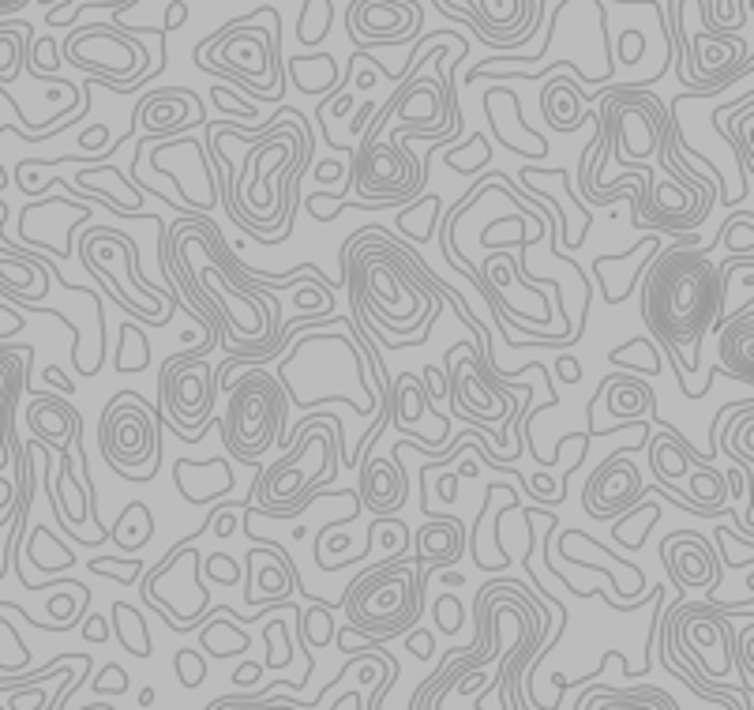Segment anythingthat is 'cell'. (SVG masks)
<instances>
[{
	"label": "cell",
	"mask_w": 754,
	"mask_h": 710,
	"mask_svg": "<svg viewBox=\"0 0 754 710\" xmlns=\"http://www.w3.org/2000/svg\"><path fill=\"white\" fill-rule=\"evenodd\" d=\"M642 320L676 368L683 395L699 399L691 373L702 368V338L724 320L721 271L702 249H664L649 263L642 286Z\"/></svg>",
	"instance_id": "obj_1"
},
{
	"label": "cell",
	"mask_w": 754,
	"mask_h": 710,
	"mask_svg": "<svg viewBox=\"0 0 754 710\" xmlns=\"http://www.w3.org/2000/svg\"><path fill=\"white\" fill-rule=\"evenodd\" d=\"M432 567L417 556L395 553L384 564L360 575L357 583L342 594V609L349 617L346 636H365L368 643H384L406 636L425 609V583Z\"/></svg>",
	"instance_id": "obj_2"
},
{
	"label": "cell",
	"mask_w": 754,
	"mask_h": 710,
	"mask_svg": "<svg viewBox=\"0 0 754 710\" xmlns=\"http://www.w3.org/2000/svg\"><path fill=\"white\" fill-rule=\"evenodd\" d=\"M229 410L222 418V437L233 459L252 467L279 437L285 440V395L274 376L266 373H244L229 380Z\"/></svg>",
	"instance_id": "obj_3"
},
{
	"label": "cell",
	"mask_w": 754,
	"mask_h": 710,
	"mask_svg": "<svg viewBox=\"0 0 754 710\" xmlns=\"http://www.w3.org/2000/svg\"><path fill=\"white\" fill-rule=\"evenodd\" d=\"M161 410H150L136 391H121L102 410L98 443L124 481H147V462L161 448Z\"/></svg>",
	"instance_id": "obj_4"
},
{
	"label": "cell",
	"mask_w": 754,
	"mask_h": 710,
	"mask_svg": "<svg viewBox=\"0 0 754 710\" xmlns=\"http://www.w3.org/2000/svg\"><path fill=\"white\" fill-rule=\"evenodd\" d=\"M214 368L207 357H192V362H174L158 373L161 403L169 410V421L177 425V432H185L188 425H196L199 432L211 425V406H214Z\"/></svg>",
	"instance_id": "obj_5"
},
{
	"label": "cell",
	"mask_w": 754,
	"mask_h": 710,
	"mask_svg": "<svg viewBox=\"0 0 754 710\" xmlns=\"http://www.w3.org/2000/svg\"><path fill=\"white\" fill-rule=\"evenodd\" d=\"M638 492H642V478H638L635 462L627 456H608L589 473L582 500H586V511L594 519H616L635 504Z\"/></svg>",
	"instance_id": "obj_6"
},
{
	"label": "cell",
	"mask_w": 754,
	"mask_h": 710,
	"mask_svg": "<svg viewBox=\"0 0 754 710\" xmlns=\"http://www.w3.org/2000/svg\"><path fill=\"white\" fill-rule=\"evenodd\" d=\"M661 561H664V572L672 575L680 598L691 591V586H705V591H713L721 580L718 556H713L710 542H705L702 534H694V530H676V534H668L664 545H661Z\"/></svg>",
	"instance_id": "obj_7"
},
{
	"label": "cell",
	"mask_w": 754,
	"mask_h": 710,
	"mask_svg": "<svg viewBox=\"0 0 754 710\" xmlns=\"http://www.w3.org/2000/svg\"><path fill=\"white\" fill-rule=\"evenodd\" d=\"M421 27V8L413 0H357L349 8V34L360 42H406Z\"/></svg>",
	"instance_id": "obj_8"
},
{
	"label": "cell",
	"mask_w": 754,
	"mask_h": 710,
	"mask_svg": "<svg viewBox=\"0 0 754 710\" xmlns=\"http://www.w3.org/2000/svg\"><path fill=\"white\" fill-rule=\"evenodd\" d=\"M297 591V567H293L290 553L260 537V545L248 549V583H244V602L248 605H282Z\"/></svg>",
	"instance_id": "obj_9"
},
{
	"label": "cell",
	"mask_w": 754,
	"mask_h": 710,
	"mask_svg": "<svg viewBox=\"0 0 754 710\" xmlns=\"http://www.w3.org/2000/svg\"><path fill=\"white\" fill-rule=\"evenodd\" d=\"M174 481H177L180 497H185L192 508H203V504H211V500H222L226 492H233V485H237L233 467H229V459H222V456H214L207 462L177 459L174 462Z\"/></svg>",
	"instance_id": "obj_10"
},
{
	"label": "cell",
	"mask_w": 754,
	"mask_h": 710,
	"mask_svg": "<svg viewBox=\"0 0 754 710\" xmlns=\"http://www.w3.org/2000/svg\"><path fill=\"white\" fill-rule=\"evenodd\" d=\"M409 485L406 470L395 459H371L365 456V470H360V508H371L376 515H395L398 508H406Z\"/></svg>",
	"instance_id": "obj_11"
},
{
	"label": "cell",
	"mask_w": 754,
	"mask_h": 710,
	"mask_svg": "<svg viewBox=\"0 0 754 710\" xmlns=\"http://www.w3.org/2000/svg\"><path fill=\"white\" fill-rule=\"evenodd\" d=\"M721 343H718V357H721V373L736 376L740 384H751V368H754V305H743L736 316L721 320Z\"/></svg>",
	"instance_id": "obj_12"
},
{
	"label": "cell",
	"mask_w": 754,
	"mask_h": 710,
	"mask_svg": "<svg viewBox=\"0 0 754 710\" xmlns=\"http://www.w3.org/2000/svg\"><path fill=\"white\" fill-rule=\"evenodd\" d=\"M75 185L83 188V192H91V200H102L109 203V211L117 215H136L143 219V188L132 185L128 174H121L117 166H87L75 174Z\"/></svg>",
	"instance_id": "obj_13"
},
{
	"label": "cell",
	"mask_w": 754,
	"mask_h": 710,
	"mask_svg": "<svg viewBox=\"0 0 754 710\" xmlns=\"http://www.w3.org/2000/svg\"><path fill=\"white\" fill-rule=\"evenodd\" d=\"M417 545H421V553H417V561L428 564V567H451L462 561L465 553V526L458 523L451 515H428V523L417 530Z\"/></svg>",
	"instance_id": "obj_14"
},
{
	"label": "cell",
	"mask_w": 754,
	"mask_h": 710,
	"mask_svg": "<svg viewBox=\"0 0 754 710\" xmlns=\"http://www.w3.org/2000/svg\"><path fill=\"white\" fill-rule=\"evenodd\" d=\"M27 421H31L34 437L45 440V443H69L75 432L83 429L80 421V410H75L72 403L64 399H53V395H38V399L31 403V410H27Z\"/></svg>",
	"instance_id": "obj_15"
},
{
	"label": "cell",
	"mask_w": 754,
	"mask_h": 710,
	"mask_svg": "<svg viewBox=\"0 0 754 710\" xmlns=\"http://www.w3.org/2000/svg\"><path fill=\"white\" fill-rule=\"evenodd\" d=\"M600 399H608V410L624 421H638L642 414H653V387L642 376H608L600 384Z\"/></svg>",
	"instance_id": "obj_16"
},
{
	"label": "cell",
	"mask_w": 754,
	"mask_h": 710,
	"mask_svg": "<svg viewBox=\"0 0 754 710\" xmlns=\"http://www.w3.org/2000/svg\"><path fill=\"white\" fill-rule=\"evenodd\" d=\"M541 113L556 132H578L586 125L578 106V87L570 80H552L548 87L541 91Z\"/></svg>",
	"instance_id": "obj_17"
},
{
	"label": "cell",
	"mask_w": 754,
	"mask_h": 710,
	"mask_svg": "<svg viewBox=\"0 0 754 710\" xmlns=\"http://www.w3.org/2000/svg\"><path fill=\"white\" fill-rule=\"evenodd\" d=\"M31 23L23 19H0V87H8L12 80H19L27 64V50H31Z\"/></svg>",
	"instance_id": "obj_18"
},
{
	"label": "cell",
	"mask_w": 754,
	"mask_h": 710,
	"mask_svg": "<svg viewBox=\"0 0 754 710\" xmlns=\"http://www.w3.org/2000/svg\"><path fill=\"white\" fill-rule=\"evenodd\" d=\"M155 537V515H150V508L143 504V500H132V504L121 508L117 523L109 526V542H117L124 553H136Z\"/></svg>",
	"instance_id": "obj_19"
},
{
	"label": "cell",
	"mask_w": 754,
	"mask_h": 710,
	"mask_svg": "<svg viewBox=\"0 0 754 710\" xmlns=\"http://www.w3.org/2000/svg\"><path fill=\"white\" fill-rule=\"evenodd\" d=\"M109 628L117 631L121 647L128 650L132 658H150L155 655V643H150V628H147V617H143L139 609H132L128 602H117L109 613Z\"/></svg>",
	"instance_id": "obj_20"
},
{
	"label": "cell",
	"mask_w": 754,
	"mask_h": 710,
	"mask_svg": "<svg viewBox=\"0 0 754 710\" xmlns=\"http://www.w3.org/2000/svg\"><path fill=\"white\" fill-rule=\"evenodd\" d=\"M23 542H27V561H31L38 572L56 575V572H64V567H75V553L61 542V537H53L50 526L38 523L31 530V537H23Z\"/></svg>",
	"instance_id": "obj_21"
},
{
	"label": "cell",
	"mask_w": 754,
	"mask_h": 710,
	"mask_svg": "<svg viewBox=\"0 0 754 710\" xmlns=\"http://www.w3.org/2000/svg\"><path fill=\"white\" fill-rule=\"evenodd\" d=\"M290 80L304 94H327L338 83V61L331 53L316 56H290Z\"/></svg>",
	"instance_id": "obj_22"
},
{
	"label": "cell",
	"mask_w": 754,
	"mask_h": 710,
	"mask_svg": "<svg viewBox=\"0 0 754 710\" xmlns=\"http://www.w3.org/2000/svg\"><path fill=\"white\" fill-rule=\"evenodd\" d=\"M691 489H694V504H699L705 515H721V511H729V485H724V473H718L710 467V462H694L691 470Z\"/></svg>",
	"instance_id": "obj_23"
},
{
	"label": "cell",
	"mask_w": 754,
	"mask_h": 710,
	"mask_svg": "<svg viewBox=\"0 0 754 710\" xmlns=\"http://www.w3.org/2000/svg\"><path fill=\"white\" fill-rule=\"evenodd\" d=\"M436 219H439V196L425 192V196H417V200H409L402 207V215H398V230H402V237H413V241L425 244V241H432Z\"/></svg>",
	"instance_id": "obj_24"
},
{
	"label": "cell",
	"mask_w": 754,
	"mask_h": 710,
	"mask_svg": "<svg viewBox=\"0 0 754 710\" xmlns=\"http://www.w3.org/2000/svg\"><path fill=\"white\" fill-rule=\"evenodd\" d=\"M297 624H301V647L308 658H312V647H327L334 639V620L327 602H312L308 609L297 613Z\"/></svg>",
	"instance_id": "obj_25"
},
{
	"label": "cell",
	"mask_w": 754,
	"mask_h": 710,
	"mask_svg": "<svg viewBox=\"0 0 754 710\" xmlns=\"http://www.w3.org/2000/svg\"><path fill=\"white\" fill-rule=\"evenodd\" d=\"M147 365H150V346H147V335H143V324L128 320V324H121L117 368L121 373H143Z\"/></svg>",
	"instance_id": "obj_26"
},
{
	"label": "cell",
	"mask_w": 754,
	"mask_h": 710,
	"mask_svg": "<svg viewBox=\"0 0 754 710\" xmlns=\"http://www.w3.org/2000/svg\"><path fill=\"white\" fill-rule=\"evenodd\" d=\"M608 362L619 365V368H642L646 376L661 373V354H657L649 338H631V343H624L619 349H612V354H608Z\"/></svg>",
	"instance_id": "obj_27"
},
{
	"label": "cell",
	"mask_w": 754,
	"mask_h": 710,
	"mask_svg": "<svg viewBox=\"0 0 754 710\" xmlns=\"http://www.w3.org/2000/svg\"><path fill=\"white\" fill-rule=\"evenodd\" d=\"M331 19H334L331 0H304V12L297 19V38L304 45L323 42V34L331 31Z\"/></svg>",
	"instance_id": "obj_28"
},
{
	"label": "cell",
	"mask_w": 754,
	"mask_h": 710,
	"mask_svg": "<svg viewBox=\"0 0 754 710\" xmlns=\"http://www.w3.org/2000/svg\"><path fill=\"white\" fill-rule=\"evenodd\" d=\"M718 237L724 241L729 255H751V249H754V211L751 207H743V211L732 215V219L721 226Z\"/></svg>",
	"instance_id": "obj_29"
},
{
	"label": "cell",
	"mask_w": 754,
	"mask_h": 710,
	"mask_svg": "<svg viewBox=\"0 0 754 710\" xmlns=\"http://www.w3.org/2000/svg\"><path fill=\"white\" fill-rule=\"evenodd\" d=\"M27 666H31V655H27L23 639L12 628V620L0 617V669H8V677H19L27 674Z\"/></svg>",
	"instance_id": "obj_30"
},
{
	"label": "cell",
	"mask_w": 754,
	"mask_h": 710,
	"mask_svg": "<svg viewBox=\"0 0 754 710\" xmlns=\"http://www.w3.org/2000/svg\"><path fill=\"white\" fill-rule=\"evenodd\" d=\"M432 620L439 631H447V636H458V631L465 628V609H462V598L458 594H439L432 598Z\"/></svg>",
	"instance_id": "obj_31"
},
{
	"label": "cell",
	"mask_w": 754,
	"mask_h": 710,
	"mask_svg": "<svg viewBox=\"0 0 754 710\" xmlns=\"http://www.w3.org/2000/svg\"><path fill=\"white\" fill-rule=\"evenodd\" d=\"M102 580H117L121 586H132L143 580V561H117V556H94L87 564Z\"/></svg>",
	"instance_id": "obj_32"
},
{
	"label": "cell",
	"mask_w": 754,
	"mask_h": 710,
	"mask_svg": "<svg viewBox=\"0 0 754 710\" xmlns=\"http://www.w3.org/2000/svg\"><path fill=\"white\" fill-rule=\"evenodd\" d=\"M91 692L98 696V699H102V696H124V692H132L128 669H124L121 661H106V666H102V674H94Z\"/></svg>",
	"instance_id": "obj_33"
},
{
	"label": "cell",
	"mask_w": 754,
	"mask_h": 710,
	"mask_svg": "<svg viewBox=\"0 0 754 710\" xmlns=\"http://www.w3.org/2000/svg\"><path fill=\"white\" fill-rule=\"evenodd\" d=\"M207 710H301L297 703H282V699H271V696H222L214 699Z\"/></svg>",
	"instance_id": "obj_34"
},
{
	"label": "cell",
	"mask_w": 754,
	"mask_h": 710,
	"mask_svg": "<svg viewBox=\"0 0 754 710\" xmlns=\"http://www.w3.org/2000/svg\"><path fill=\"white\" fill-rule=\"evenodd\" d=\"M174 666H177V680H180V688H199V685H203V680H207V658L199 655V650H192V647L177 650Z\"/></svg>",
	"instance_id": "obj_35"
},
{
	"label": "cell",
	"mask_w": 754,
	"mask_h": 710,
	"mask_svg": "<svg viewBox=\"0 0 754 710\" xmlns=\"http://www.w3.org/2000/svg\"><path fill=\"white\" fill-rule=\"evenodd\" d=\"M199 564H203V572L211 575L214 583H222V586L241 583V567H237V561L229 553H211L207 561H199Z\"/></svg>",
	"instance_id": "obj_36"
},
{
	"label": "cell",
	"mask_w": 754,
	"mask_h": 710,
	"mask_svg": "<svg viewBox=\"0 0 754 710\" xmlns=\"http://www.w3.org/2000/svg\"><path fill=\"white\" fill-rule=\"evenodd\" d=\"M402 647L409 650L413 658H436V639H432V628H409L406 636H402Z\"/></svg>",
	"instance_id": "obj_37"
},
{
	"label": "cell",
	"mask_w": 754,
	"mask_h": 710,
	"mask_svg": "<svg viewBox=\"0 0 754 710\" xmlns=\"http://www.w3.org/2000/svg\"><path fill=\"white\" fill-rule=\"evenodd\" d=\"M83 624V639L87 643H109V636H113V628H109V617H102V613H91V617H83L80 620Z\"/></svg>",
	"instance_id": "obj_38"
},
{
	"label": "cell",
	"mask_w": 754,
	"mask_h": 710,
	"mask_svg": "<svg viewBox=\"0 0 754 710\" xmlns=\"http://www.w3.org/2000/svg\"><path fill=\"white\" fill-rule=\"evenodd\" d=\"M642 53H646V38H642V31H624V34H619V56H624L627 64H635Z\"/></svg>",
	"instance_id": "obj_39"
},
{
	"label": "cell",
	"mask_w": 754,
	"mask_h": 710,
	"mask_svg": "<svg viewBox=\"0 0 754 710\" xmlns=\"http://www.w3.org/2000/svg\"><path fill=\"white\" fill-rule=\"evenodd\" d=\"M80 147H83V150H102V155H113V147H109V128H106V125L87 128V132L80 136Z\"/></svg>",
	"instance_id": "obj_40"
},
{
	"label": "cell",
	"mask_w": 754,
	"mask_h": 710,
	"mask_svg": "<svg viewBox=\"0 0 754 710\" xmlns=\"http://www.w3.org/2000/svg\"><path fill=\"white\" fill-rule=\"evenodd\" d=\"M421 380H425V395H428V403H432V399H443V395H447V373H439V368L428 365Z\"/></svg>",
	"instance_id": "obj_41"
},
{
	"label": "cell",
	"mask_w": 754,
	"mask_h": 710,
	"mask_svg": "<svg viewBox=\"0 0 754 710\" xmlns=\"http://www.w3.org/2000/svg\"><path fill=\"white\" fill-rule=\"evenodd\" d=\"M556 373H559V380H563V384H578V380H582V365H578V357H570V354L556 357Z\"/></svg>",
	"instance_id": "obj_42"
},
{
	"label": "cell",
	"mask_w": 754,
	"mask_h": 710,
	"mask_svg": "<svg viewBox=\"0 0 754 710\" xmlns=\"http://www.w3.org/2000/svg\"><path fill=\"white\" fill-rule=\"evenodd\" d=\"M260 677H263V666H255V661H244V666L233 674V685L237 688H248V685H255Z\"/></svg>",
	"instance_id": "obj_43"
},
{
	"label": "cell",
	"mask_w": 754,
	"mask_h": 710,
	"mask_svg": "<svg viewBox=\"0 0 754 710\" xmlns=\"http://www.w3.org/2000/svg\"><path fill=\"white\" fill-rule=\"evenodd\" d=\"M342 177H346V166H342V163L316 166V181H323V185H334V181H342Z\"/></svg>",
	"instance_id": "obj_44"
},
{
	"label": "cell",
	"mask_w": 754,
	"mask_h": 710,
	"mask_svg": "<svg viewBox=\"0 0 754 710\" xmlns=\"http://www.w3.org/2000/svg\"><path fill=\"white\" fill-rule=\"evenodd\" d=\"M331 710H365V692H360V688H349V692L342 696Z\"/></svg>",
	"instance_id": "obj_45"
},
{
	"label": "cell",
	"mask_w": 754,
	"mask_h": 710,
	"mask_svg": "<svg viewBox=\"0 0 754 710\" xmlns=\"http://www.w3.org/2000/svg\"><path fill=\"white\" fill-rule=\"evenodd\" d=\"M188 19V4L185 0H174V4H169V15H166V27H161V31H174V27H180Z\"/></svg>",
	"instance_id": "obj_46"
},
{
	"label": "cell",
	"mask_w": 754,
	"mask_h": 710,
	"mask_svg": "<svg viewBox=\"0 0 754 710\" xmlns=\"http://www.w3.org/2000/svg\"><path fill=\"white\" fill-rule=\"evenodd\" d=\"M4 312H8V305H4V301H0V316H4ZM23 327H27V320L19 316V312H12V316H8V331H12V335H15V331H23Z\"/></svg>",
	"instance_id": "obj_47"
},
{
	"label": "cell",
	"mask_w": 754,
	"mask_h": 710,
	"mask_svg": "<svg viewBox=\"0 0 754 710\" xmlns=\"http://www.w3.org/2000/svg\"><path fill=\"white\" fill-rule=\"evenodd\" d=\"M27 4H31V0H0V15H15V12H23Z\"/></svg>",
	"instance_id": "obj_48"
},
{
	"label": "cell",
	"mask_w": 754,
	"mask_h": 710,
	"mask_svg": "<svg viewBox=\"0 0 754 710\" xmlns=\"http://www.w3.org/2000/svg\"><path fill=\"white\" fill-rule=\"evenodd\" d=\"M439 580H443L447 586H462V583H465V580H462V572H443Z\"/></svg>",
	"instance_id": "obj_49"
},
{
	"label": "cell",
	"mask_w": 754,
	"mask_h": 710,
	"mask_svg": "<svg viewBox=\"0 0 754 710\" xmlns=\"http://www.w3.org/2000/svg\"><path fill=\"white\" fill-rule=\"evenodd\" d=\"M155 699H158L155 688H143V692H139V707H150V703H155Z\"/></svg>",
	"instance_id": "obj_50"
},
{
	"label": "cell",
	"mask_w": 754,
	"mask_h": 710,
	"mask_svg": "<svg viewBox=\"0 0 754 710\" xmlns=\"http://www.w3.org/2000/svg\"><path fill=\"white\" fill-rule=\"evenodd\" d=\"M83 710H117V707H109V703H102V699H98L94 707H83Z\"/></svg>",
	"instance_id": "obj_51"
},
{
	"label": "cell",
	"mask_w": 754,
	"mask_h": 710,
	"mask_svg": "<svg viewBox=\"0 0 754 710\" xmlns=\"http://www.w3.org/2000/svg\"><path fill=\"white\" fill-rule=\"evenodd\" d=\"M8 181H12V177H8V174H4V166H0V188H4Z\"/></svg>",
	"instance_id": "obj_52"
}]
</instances>
